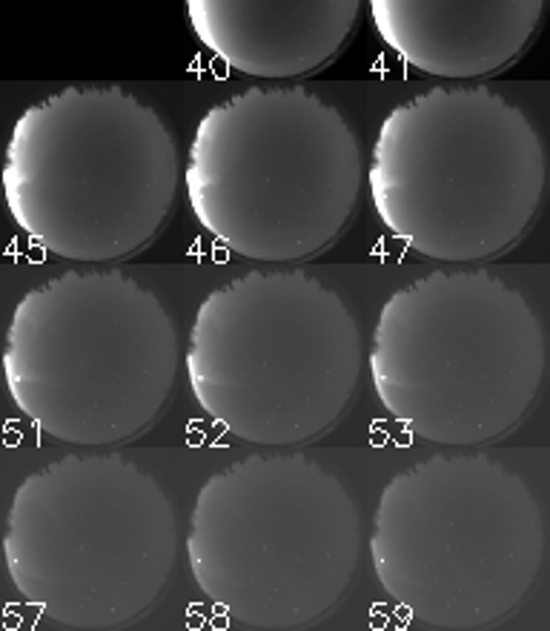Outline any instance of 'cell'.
Returning a JSON list of instances; mask_svg holds the SVG:
<instances>
[{"mask_svg": "<svg viewBox=\"0 0 550 631\" xmlns=\"http://www.w3.org/2000/svg\"><path fill=\"white\" fill-rule=\"evenodd\" d=\"M359 551L347 488L301 453H253L209 477L187 534L195 586L229 620L258 631L324 620L341 603Z\"/></svg>", "mask_w": 550, "mask_h": 631, "instance_id": "cell-9", "label": "cell"}, {"mask_svg": "<svg viewBox=\"0 0 550 631\" xmlns=\"http://www.w3.org/2000/svg\"><path fill=\"white\" fill-rule=\"evenodd\" d=\"M544 522L530 488L482 453H436L379 497L370 557L407 617L438 631L507 620L533 588Z\"/></svg>", "mask_w": 550, "mask_h": 631, "instance_id": "cell-8", "label": "cell"}, {"mask_svg": "<svg viewBox=\"0 0 550 631\" xmlns=\"http://www.w3.org/2000/svg\"><path fill=\"white\" fill-rule=\"evenodd\" d=\"M544 333L527 299L485 270H436L381 304L370 379L381 408L430 445H487L542 388Z\"/></svg>", "mask_w": 550, "mask_h": 631, "instance_id": "cell-5", "label": "cell"}, {"mask_svg": "<svg viewBox=\"0 0 550 631\" xmlns=\"http://www.w3.org/2000/svg\"><path fill=\"white\" fill-rule=\"evenodd\" d=\"M178 525L155 477L118 453H69L17 485L3 559L14 591L63 628L109 631L158 603Z\"/></svg>", "mask_w": 550, "mask_h": 631, "instance_id": "cell-7", "label": "cell"}, {"mask_svg": "<svg viewBox=\"0 0 550 631\" xmlns=\"http://www.w3.org/2000/svg\"><path fill=\"white\" fill-rule=\"evenodd\" d=\"M361 373V333L335 290L301 270H253L198 304L187 379L198 408L246 445L330 433Z\"/></svg>", "mask_w": 550, "mask_h": 631, "instance_id": "cell-6", "label": "cell"}, {"mask_svg": "<svg viewBox=\"0 0 550 631\" xmlns=\"http://www.w3.org/2000/svg\"><path fill=\"white\" fill-rule=\"evenodd\" d=\"M372 29L427 78L473 81L516 63L542 26L544 0H367Z\"/></svg>", "mask_w": 550, "mask_h": 631, "instance_id": "cell-10", "label": "cell"}, {"mask_svg": "<svg viewBox=\"0 0 550 631\" xmlns=\"http://www.w3.org/2000/svg\"><path fill=\"white\" fill-rule=\"evenodd\" d=\"M361 144L304 86H253L204 112L184 189L201 230L246 261L290 265L330 250L359 207Z\"/></svg>", "mask_w": 550, "mask_h": 631, "instance_id": "cell-3", "label": "cell"}, {"mask_svg": "<svg viewBox=\"0 0 550 631\" xmlns=\"http://www.w3.org/2000/svg\"><path fill=\"white\" fill-rule=\"evenodd\" d=\"M181 184L178 144L120 86H66L26 107L0 167L6 209L43 253L103 265L164 230Z\"/></svg>", "mask_w": 550, "mask_h": 631, "instance_id": "cell-1", "label": "cell"}, {"mask_svg": "<svg viewBox=\"0 0 550 631\" xmlns=\"http://www.w3.org/2000/svg\"><path fill=\"white\" fill-rule=\"evenodd\" d=\"M547 178L542 135L487 86H436L390 110L367 189L384 230L427 261L496 258L533 227Z\"/></svg>", "mask_w": 550, "mask_h": 631, "instance_id": "cell-2", "label": "cell"}, {"mask_svg": "<svg viewBox=\"0 0 550 631\" xmlns=\"http://www.w3.org/2000/svg\"><path fill=\"white\" fill-rule=\"evenodd\" d=\"M3 382L26 422L61 445L106 448L147 433L178 373L161 299L120 270H69L14 304Z\"/></svg>", "mask_w": 550, "mask_h": 631, "instance_id": "cell-4", "label": "cell"}, {"mask_svg": "<svg viewBox=\"0 0 550 631\" xmlns=\"http://www.w3.org/2000/svg\"><path fill=\"white\" fill-rule=\"evenodd\" d=\"M198 43L218 63L264 81L330 66L352 38L364 0H184Z\"/></svg>", "mask_w": 550, "mask_h": 631, "instance_id": "cell-11", "label": "cell"}]
</instances>
